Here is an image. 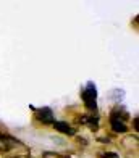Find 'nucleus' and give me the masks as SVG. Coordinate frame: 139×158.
Wrapping results in <instances>:
<instances>
[{
  "instance_id": "nucleus-1",
  "label": "nucleus",
  "mask_w": 139,
  "mask_h": 158,
  "mask_svg": "<svg viewBox=\"0 0 139 158\" xmlns=\"http://www.w3.org/2000/svg\"><path fill=\"white\" fill-rule=\"evenodd\" d=\"M83 100H84V105L87 106V110H96L97 108V90H96V84L89 82L84 87L83 90Z\"/></svg>"
},
{
  "instance_id": "nucleus-2",
  "label": "nucleus",
  "mask_w": 139,
  "mask_h": 158,
  "mask_svg": "<svg viewBox=\"0 0 139 158\" xmlns=\"http://www.w3.org/2000/svg\"><path fill=\"white\" fill-rule=\"evenodd\" d=\"M36 116H37V119L41 121V123H44V124H54L55 123L54 113H52V110H50L49 106H44V108L37 110Z\"/></svg>"
},
{
  "instance_id": "nucleus-3",
  "label": "nucleus",
  "mask_w": 139,
  "mask_h": 158,
  "mask_svg": "<svg viewBox=\"0 0 139 158\" xmlns=\"http://www.w3.org/2000/svg\"><path fill=\"white\" fill-rule=\"evenodd\" d=\"M16 145H20V142L16 139L10 137V135H2L0 137V152H10Z\"/></svg>"
},
{
  "instance_id": "nucleus-4",
  "label": "nucleus",
  "mask_w": 139,
  "mask_h": 158,
  "mask_svg": "<svg viewBox=\"0 0 139 158\" xmlns=\"http://www.w3.org/2000/svg\"><path fill=\"white\" fill-rule=\"evenodd\" d=\"M110 124H112V129H113L115 132H121V134H123V132L128 131V126H126V123H125V119L115 116V114H112Z\"/></svg>"
},
{
  "instance_id": "nucleus-5",
  "label": "nucleus",
  "mask_w": 139,
  "mask_h": 158,
  "mask_svg": "<svg viewBox=\"0 0 139 158\" xmlns=\"http://www.w3.org/2000/svg\"><path fill=\"white\" fill-rule=\"evenodd\" d=\"M54 127L57 129V131H60V132H63V134H68V135H73V134L76 132L75 127H71V126L67 124V123H62V121H55Z\"/></svg>"
},
{
  "instance_id": "nucleus-6",
  "label": "nucleus",
  "mask_w": 139,
  "mask_h": 158,
  "mask_svg": "<svg viewBox=\"0 0 139 158\" xmlns=\"http://www.w3.org/2000/svg\"><path fill=\"white\" fill-rule=\"evenodd\" d=\"M100 158H118L115 153H108V155H100Z\"/></svg>"
},
{
  "instance_id": "nucleus-7",
  "label": "nucleus",
  "mask_w": 139,
  "mask_h": 158,
  "mask_svg": "<svg viewBox=\"0 0 139 158\" xmlns=\"http://www.w3.org/2000/svg\"><path fill=\"white\" fill-rule=\"evenodd\" d=\"M16 158H29L28 155H20V156H16Z\"/></svg>"
}]
</instances>
